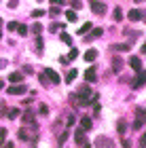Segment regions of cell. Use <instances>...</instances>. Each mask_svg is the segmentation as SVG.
Listing matches in <instances>:
<instances>
[{"mask_svg": "<svg viewBox=\"0 0 146 148\" xmlns=\"http://www.w3.org/2000/svg\"><path fill=\"white\" fill-rule=\"evenodd\" d=\"M19 140H28L30 144H36V140H38V127H36V123H32L28 127H21V129H19Z\"/></svg>", "mask_w": 146, "mask_h": 148, "instance_id": "1", "label": "cell"}, {"mask_svg": "<svg viewBox=\"0 0 146 148\" xmlns=\"http://www.w3.org/2000/svg\"><path fill=\"white\" fill-rule=\"evenodd\" d=\"M91 91H89V87H83V89H78V93L76 95H72V99H74L76 104H81V106H87V104H91Z\"/></svg>", "mask_w": 146, "mask_h": 148, "instance_id": "2", "label": "cell"}, {"mask_svg": "<svg viewBox=\"0 0 146 148\" xmlns=\"http://www.w3.org/2000/svg\"><path fill=\"white\" fill-rule=\"evenodd\" d=\"M146 123V110H138L136 112V123H134V129H140V127Z\"/></svg>", "mask_w": 146, "mask_h": 148, "instance_id": "3", "label": "cell"}, {"mask_svg": "<svg viewBox=\"0 0 146 148\" xmlns=\"http://www.w3.org/2000/svg\"><path fill=\"white\" fill-rule=\"evenodd\" d=\"M6 91H9L11 95H23V93H25V87H23V85H19V83H13Z\"/></svg>", "mask_w": 146, "mask_h": 148, "instance_id": "4", "label": "cell"}, {"mask_svg": "<svg viewBox=\"0 0 146 148\" xmlns=\"http://www.w3.org/2000/svg\"><path fill=\"white\" fill-rule=\"evenodd\" d=\"M74 140H76V146H89L87 144V138H85V133H83V129H76L74 131Z\"/></svg>", "mask_w": 146, "mask_h": 148, "instance_id": "5", "label": "cell"}, {"mask_svg": "<svg viewBox=\"0 0 146 148\" xmlns=\"http://www.w3.org/2000/svg\"><path fill=\"white\" fill-rule=\"evenodd\" d=\"M91 11H93L95 15H104V13H106V4H104V2H97V0H93V2H91Z\"/></svg>", "mask_w": 146, "mask_h": 148, "instance_id": "6", "label": "cell"}, {"mask_svg": "<svg viewBox=\"0 0 146 148\" xmlns=\"http://www.w3.org/2000/svg\"><path fill=\"white\" fill-rule=\"evenodd\" d=\"M45 76L49 78V83H59V80H62V78H59V74H57L55 70H51V68L45 70Z\"/></svg>", "mask_w": 146, "mask_h": 148, "instance_id": "7", "label": "cell"}, {"mask_svg": "<svg viewBox=\"0 0 146 148\" xmlns=\"http://www.w3.org/2000/svg\"><path fill=\"white\" fill-rule=\"evenodd\" d=\"M129 66L134 68V72H142V59L140 57H131L129 59Z\"/></svg>", "mask_w": 146, "mask_h": 148, "instance_id": "8", "label": "cell"}, {"mask_svg": "<svg viewBox=\"0 0 146 148\" xmlns=\"http://www.w3.org/2000/svg\"><path fill=\"white\" fill-rule=\"evenodd\" d=\"M23 123H25V125H32V123H34V110H25V112H23Z\"/></svg>", "mask_w": 146, "mask_h": 148, "instance_id": "9", "label": "cell"}, {"mask_svg": "<svg viewBox=\"0 0 146 148\" xmlns=\"http://www.w3.org/2000/svg\"><path fill=\"white\" fill-rule=\"evenodd\" d=\"M127 17H129V21H140V19H142V13L138 11V9H131Z\"/></svg>", "mask_w": 146, "mask_h": 148, "instance_id": "10", "label": "cell"}, {"mask_svg": "<svg viewBox=\"0 0 146 148\" xmlns=\"http://www.w3.org/2000/svg\"><path fill=\"white\" fill-rule=\"evenodd\" d=\"M85 78H87V83H95V70L93 68H87V70H85Z\"/></svg>", "mask_w": 146, "mask_h": 148, "instance_id": "11", "label": "cell"}, {"mask_svg": "<svg viewBox=\"0 0 146 148\" xmlns=\"http://www.w3.org/2000/svg\"><path fill=\"white\" fill-rule=\"evenodd\" d=\"M9 80H11V83H21V80H23V74H21V72H11V74H9Z\"/></svg>", "mask_w": 146, "mask_h": 148, "instance_id": "12", "label": "cell"}, {"mask_svg": "<svg viewBox=\"0 0 146 148\" xmlns=\"http://www.w3.org/2000/svg\"><path fill=\"white\" fill-rule=\"evenodd\" d=\"M81 129H83V131H89V129H91V119H89V116H83V121H81Z\"/></svg>", "mask_w": 146, "mask_h": 148, "instance_id": "13", "label": "cell"}, {"mask_svg": "<svg viewBox=\"0 0 146 148\" xmlns=\"http://www.w3.org/2000/svg\"><path fill=\"white\" fill-rule=\"evenodd\" d=\"M95 57H97V51H95V49H89L87 53H85V57H83V59H87V62H93Z\"/></svg>", "mask_w": 146, "mask_h": 148, "instance_id": "14", "label": "cell"}, {"mask_svg": "<svg viewBox=\"0 0 146 148\" xmlns=\"http://www.w3.org/2000/svg\"><path fill=\"white\" fill-rule=\"evenodd\" d=\"M138 74H140V76H138V80H136V85H134L136 89H138V87H140V85H144V83H146V70H144V72H138Z\"/></svg>", "mask_w": 146, "mask_h": 148, "instance_id": "15", "label": "cell"}, {"mask_svg": "<svg viewBox=\"0 0 146 148\" xmlns=\"http://www.w3.org/2000/svg\"><path fill=\"white\" fill-rule=\"evenodd\" d=\"M76 57H78V51H76V47H72V49H70V53H68V57H66V59H68V62H74Z\"/></svg>", "mask_w": 146, "mask_h": 148, "instance_id": "16", "label": "cell"}, {"mask_svg": "<svg viewBox=\"0 0 146 148\" xmlns=\"http://www.w3.org/2000/svg\"><path fill=\"white\" fill-rule=\"evenodd\" d=\"M95 146H110V140H106L104 136H99V138L95 140Z\"/></svg>", "mask_w": 146, "mask_h": 148, "instance_id": "17", "label": "cell"}, {"mask_svg": "<svg viewBox=\"0 0 146 148\" xmlns=\"http://www.w3.org/2000/svg\"><path fill=\"white\" fill-rule=\"evenodd\" d=\"M66 19H68V21H76V11H74V9L66 11Z\"/></svg>", "mask_w": 146, "mask_h": 148, "instance_id": "18", "label": "cell"}, {"mask_svg": "<svg viewBox=\"0 0 146 148\" xmlns=\"http://www.w3.org/2000/svg\"><path fill=\"white\" fill-rule=\"evenodd\" d=\"M121 66H123L121 57H114V59H112V68H114V72H119V70H121Z\"/></svg>", "mask_w": 146, "mask_h": 148, "instance_id": "19", "label": "cell"}, {"mask_svg": "<svg viewBox=\"0 0 146 148\" xmlns=\"http://www.w3.org/2000/svg\"><path fill=\"white\" fill-rule=\"evenodd\" d=\"M112 17H114V21H121V19H123V11L117 6V9H114V13H112Z\"/></svg>", "mask_w": 146, "mask_h": 148, "instance_id": "20", "label": "cell"}, {"mask_svg": "<svg viewBox=\"0 0 146 148\" xmlns=\"http://www.w3.org/2000/svg\"><path fill=\"white\" fill-rule=\"evenodd\" d=\"M76 74H78L76 70H70L68 74H66V83H72V80H74V78H76Z\"/></svg>", "mask_w": 146, "mask_h": 148, "instance_id": "21", "label": "cell"}, {"mask_svg": "<svg viewBox=\"0 0 146 148\" xmlns=\"http://www.w3.org/2000/svg\"><path fill=\"white\" fill-rule=\"evenodd\" d=\"M89 30H91V23H83L81 28H78V34H87Z\"/></svg>", "mask_w": 146, "mask_h": 148, "instance_id": "22", "label": "cell"}, {"mask_svg": "<svg viewBox=\"0 0 146 148\" xmlns=\"http://www.w3.org/2000/svg\"><path fill=\"white\" fill-rule=\"evenodd\" d=\"M38 112H40L42 116H47V114H49V106L47 104H40V106H38Z\"/></svg>", "mask_w": 146, "mask_h": 148, "instance_id": "23", "label": "cell"}, {"mask_svg": "<svg viewBox=\"0 0 146 148\" xmlns=\"http://www.w3.org/2000/svg\"><path fill=\"white\" fill-rule=\"evenodd\" d=\"M59 38H62V42H66V45H72V38H70V34H66V32H64V34L59 36Z\"/></svg>", "mask_w": 146, "mask_h": 148, "instance_id": "24", "label": "cell"}, {"mask_svg": "<svg viewBox=\"0 0 146 148\" xmlns=\"http://www.w3.org/2000/svg\"><path fill=\"white\" fill-rule=\"evenodd\" d=\"M32 32H34V34H42V25L40 23H34V25H32Z\"/></svg>", "mask_w": 146, "mask_h": 148, "instance_id": "25", "label": "cell"}, {"mask_svg": "<svg viewBox=\"0 0 146 148\" xmlns=\"http://www.w3.org/2000/svg\"><path fill=\"white\" fill-rule=\"evenodd\" d=\"M19 116V108H11L9 110V119H17Z\"/></svg>", "mask_w": 146, "mask_h": 148, "instance_id": "26", "label": "cell"}, {"mask_svg": "<svg viewBox=\"0 0 146 148\" xmlns=\"http://www.w3.org/2000/svg\"><path fill=\"white\" fill-rule=\"evenodd\" d=\"M112 49L114 51H129V45H114Z\"/></svg>", "mask_w": 146, "mask_h": 148, "instance_id": "27", "label": "cell"}, {"mask_svg": "<svg viewBox=\"0 0 146 148\" xmlns=\"http://www.w3.org/2000/svg\"><path fill=\"white\" fill-rule=\"evenodd\" d=\"M125 129H127L125 123H123V121H119V123H117V131H119V133H125Z\"/></svg>", "mask_w": 146, "mask_h": 148, "instance_id": "28", "label": "cell"}, {"mask_svg": "<svg viewBox=\"0 0 146 148\" xmlns=\"http://www.w3.org/2000/svg\"><path fill=\"white\" fill-rule=\"evenodd\" d=\"M17 32H19L21 36H25V34H28V28H25V25H19V23H17Z\"/></svg>", "mask_w": 146, "mask_h": 148, "instance_id": "29", "label": "cell"}, {"mask_svg": "<svg viewBox=\"0 0 146 148\" xmlns=\"http://www.w3.org/2000/svg\"><path fill=\"white\" fill-rule=\"evenodd\" d=\"M42 15H45V11H42V9H36V11H32V17H34V19H36V17H42Z\"/></svg>", "mask_w": 146, "mask_h": 148, "instance_id": "30", "label": "cell"}, {"mask_svg": "<svg viewBox=\"0 0 146 148\" xmlns=\"http://www.w3.org/2000/svg\"><path fill=\"white\" fill-rule=\"evenodd\" d=\"M102 34H104V30H102V28H95V30H93V38H99Z\"/></svg>", "mask_w": 146, "mask_h": 148, "instance_id": "31", "label": "cell"}, {"mask_svg": "<svg viewBox=\"0 0 146 148\" xmlns=\"http://www.w3.org/2000/svg\"><path fill=\"white\" fill-rule=\"evenodd\" d=\"M64 28V23H53L51 25V32H57V30H62Z\"/></svg>", "mask_w": 146, "mask_h": 148, "instance_id": "32", "label": "cell"}, {"mask_svg": "<svg viewBox=\"0 0 146 148\" xmlns=\"http://www.w3.org/2000/svg\"><path fill=\"white\" fill-rule=\"evenodd\" d=\"M38 78H40V83H42V85H47V83H49V78L45 76V72H42V74H38Z\"/></svg>", "mask_w": 146, "mask_h": 148, "instance_id": "33", "label": "cell"}, {"mask_svg": "<svg viewBox=\"0 0 146 148\" xmlns=\"http://www.w3.org/2000/svg\"><path fill=\"white\" fill-rule=\"evenodd\" d=\"M6 28H9V30H17V21H11V23H6Z\"/></svg>", "mask_w": 146, "mask_h": 148, "instance_id": "34", "label": "cell"}, {"mask_svg": "<svg viewBox=\"0 0 146 148\" xmlns=\"http://www.w3.org/2000/svg\"><path fill=\"white\" fill-rule=\"evenodd\" d=\"M72 6H74V11L81 9V0H72Z\"/></svg>", "mask_w": 146, "mask_h": 148, "instance_id": "35", "label": "cell"}, {"mask_svg": "<svg viewBox=\"0 0 146 148\" xmlns=\"http://www.w3.org/2000/svg\"><path fill=\"white\" fill-rule=\"evenodd\" d=\"M66 140H68V133H62V138H59V142H57V144H64Z\"/></svg>", "mask_w": 146, "mask_h": 148, "instance_id": "36", "label": "cell"}, {"mask_svg": "<svg viewBox=\"0 0 146 148\" xmlns=\"http://www.w3.org/2000/svg\"><path fill=\"white\" fill-rule=\"evenodd\" d=\"M9 9H17V0H9Z\"/></svg>", "mask_w": 146, "mask_h": 148, "instance_id": "37", "label": "cell"}, {"mask_svg": "<svg viewBox=\"0 0 146 148\" xmlns=\"http://www.w3.org/2000/svg\"><path fill=\"white\" fill-rule=\"evenodd\" d=\"M4 136H6V129H4V127H0V140H4Z\"/></svg>", "mask_w": 146, "mask_h": 148, "instance_id": "38", "label": "cell"}, {"mask_svg": "<svg viewBox=\"0 0 146 148\" xmlns=\"http://www.w3.org/2000/svg\"><path fill=\"white\" fill-rule=\"evenodd\" d=\"M140 146H146V133L142 136V140H140Z\"/></svg>", "mask_w": 146, "mask_h": 148, "instance_id": "39", "label": "cell"}, {"mask_svg": "<svg viewBox=\"0 0 146 148\" xmlns=\"http://www.w3.org/2000/svg\"><path fill=\"white\" fill-rule=\"evenodd\" d=\"M6 66V59H0V68H4Z\"/></svg>", "mask_w": 146, "mask_h": 148, "instance_id": "40", "label": "cell"}, {"mask_svg": "<svg viewBox=\"0 0 146 148\" xmlns=\"http://www.w3.org/2000/svg\"><path fill=\"white\" fill-rule=\"evenodd\" d=\"M142 55H146V42L142 45Z\"/></svg>", "mask_w": 146, "mask_h": 148, "instance_id": "41", "label": "cell"}, {"mask_svg": "<svg viewBox=\"0 0 146 148\" xmlns=\"http://www.w3.org/2000/svg\"><path fill=\"white\" fill-rule=\"evenodd\" d=\"M51 2H53V4H62L64 0H51Z\"/></svg>", "mask_w": 146, "mask_h": 148, "instance_id": "42", "label": "cell"}, {"mask_svg": "<svg viewBox=\"0 0 146 148\" xmlns=\"http://www.w3.org/2000/svg\"><path fill=\"white\" fill-rule=\"evenodd\" d=\"M2 87H4V80H0V89H2Z\"/></svg>", "mask_w": 146, "mask_h": 148, "instance_id": "43", "label": "cell"}, {"mask_svg": "<svg viewBox=\"0 0 146 148\" xmlns=\"http://www.w3.org/2000/svg\"><path fill=\"white\" fill-rule=\"evenodd\" d=\"M0 25H2V19H0Z\"/></svg>", "mask_w": 146, "mask_h": 148, "instance_id": "44", "label": "cell"}, {"mask_svg": "<svg viewBox=\"0 0 146 148\" xmlns=\"http://www.w3.org/2000/svg\"><path fill=\"white\" fill-rule=\"evenodd\" d=\"M0 146H2V140H0Z\"/></svg>", "mask_w": 146, "mask_h": 148, "instance_id": "45", "label": "cell"}, {"mask_svg": "<svg viewBox=\"0 0 146 148\" xmlns=\"http://www.w3.org/2000/svg\"><path fill=\"white\" fill-rule=\"evenodd\" d=\"M0 36H2V34H0Z\"/></svg>", "mask_w": 146, "mask_h": 148, "instance_id": "46", "label": "cell"}]
</instances>
